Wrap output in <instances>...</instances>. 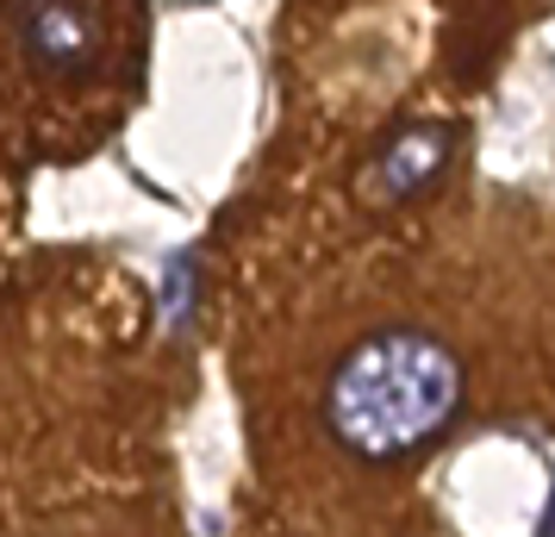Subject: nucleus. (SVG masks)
<instances>
[{
  "label": "nucleus",
  "mask_w": 555,
  "mask_h": 537,
  "mask_svg": "<svg viewBox=\"0 0 555 537\" xmlns=\"http://www.w3.org/2000/svg\"><path fill=\"white\" fill-rule=\"evenodd\" d=\"M462 357L425 325H375L331 362L325 432L356 462H405L455 425Z\"/></svg>",
  "instance_id": "f257e3e1"
},
{
  "label": "nucleus",
  "mask_w": 555,
  "mask_h": 537,
  "mask_svg": "<svg viewBox=\"0 0 555 537\" xmlns=\"http://www.w3.org/2000/svg\"><path fill=\"white\" fill-rule=\"evenodd\" d=\"M7 20L38 76H88L101 63V31L81 0H7Z\"/></svg>",
  "instance_id": "f03ea898"
},
{
  "label": "nucleus",
  "mask_w": 555,
  "mask_h": 537,
  "mask_svg": "<svg viewBox=\"0 0 555 537\" xmlns=\"http://www.w3.org/2000/svg\"><path fill=\"white\" fill-rule=\"evenodd\" d=\"M455 156V126L443 119H412L400 126L375 156H369V169H362V201L369 206H400L412 194H425L430 181H443Z\"/></svg>",
  "instance_id": "7ed1b4c3"
},
{
  "label": "nucleus",
  "mask_w": 555,
  "mask_h": 537,
  "mask_svg": "<svg viewBox=\"0 0 555 537\" xmlns=\"http://www.w3.org/2000/svg\"><path fill=\"white\" fill-rule=\"evenodd\" d=\"M169 325H188V256H176L169 263Z\"/></svg>",
  "instance_id": "20e7f679"
}]
</instances>
